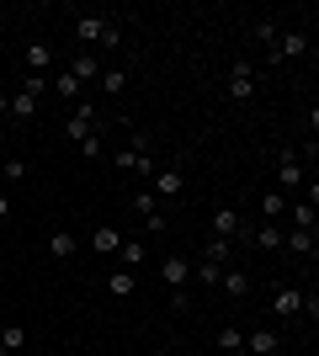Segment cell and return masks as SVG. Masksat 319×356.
<instances>
[{"mask_svg": "<svg viewBox=\"0 0 319 356\" xmlns=\"http://www.w3.org/2000/svg\"><path fill=\"white\" fill-rule=\"evenodd\" d=\"M0 351H6V356L27 351V325H6V330H0Z\"/></svg>", "mask_w": 319, "mask_h": 356, "instance_id": "obj_18", "label": "cell"}, {"mask_svg": "<svg viewBox=\"0 0 319 356\" xmlns=\"http://www.w3.org/2000/svg\"><path fill=\"white\" fill-rule=\"evenodd\" d=\"M213 234H218V239H234V234H240V213H234V208H218V213H213Z\"/></svg>", "mask_w": 319, "mask_h": 356, "instance_id": "obj_22", "label": "cell"}, {"mask_svg": "<svg viewBox=\"0 0 319 356\" xmlns=\"http://www.w3.org/2000/svg\"><path fill=\"white\" fill-rule=\"evenodd\" d=\"M218 277H224V266H213V261H197V266H192V282H202V287H218Z\"/></svg>", "mask_w": 319, "mask_h": 356, "instance_id": "obj_28", "label": "cell"}, {"mask_svg": "<svg viewBox=\"0 0 319 356\" xmlns=\"http://www.w3.org/2000/svg\"><path fill=\"white\" fill-rule=\"evenodd\" d=\"M69 74H75L80 86H85V80H96V74H101V59H96L91 48H80L75 59H69Z\"/></svg>", "mask_w": 319, "mask_h": 356, "instance_id": "obj_15", "label": "cell"}, {"mask_svg": "<svg viewBox=\"0 0 319 356\" xmlns=\"http://www.w3.org/2000/svg\"><path fill=\"white\" fill-rule=\"evenodd\" d=\"M298 54H309L304 32H277V48L266 54V64H288V59H298Z\"/></svg>", "mask_w": 319, "mask_h": 356, "instance_id": "obj_7", "label": "cell"}, {"mask_svg": "<svg viewBox=\"0 0 319 356\" xmlns=\"http://www.w3.org/2000/svg\"><path fill=\"white\" fill-rule=\"evenodd\" d=\"M288 218H293V229H319V213L309 208V202H298V208H288Z\"/></svg>", "mask_w": 319, "mask_h": 356, "instance_id": "obj_29", "label": "cell"}, {"mask_svg": "<svg viewBox=\"0 0 319 356\" xmlns=\"http://www.w3.org/2000/svg\"><path fill=\"white\" fill-rule=\"evenodd\" d=\"M229 255H234V239H208V250H202V261H213V266H229Z\"/></svg>", "mask_w": 319, "mask_h": 356, "instance_id": "obj_25", "label": "cell"}, {"mask_svg": "<svg viewBox=\"0 0 319 356\" xmlns=\"http://www.w3.org/2000/svg\"><path fill=\"white\" fill-rule=\"evenodd\" d=\"M133 213L144 218V234H165V208H160V197H154L149 186L133 192Z\"/></svg>", "mask_w": 319, "mask_h": 356, "instance_id": "obj_2", "label": "cell"}, {"mask_svg": "<svg viewBox=\"0 0 319 356\" xmlns=\"http://www.w3.org/2000/svg\"><path fill=\"white\" fill-rule=\"evenodd\" d=\"M288 218V197L282 192H261V223H282Z\"/></svg>", "mask_w": 319, "mask_h": 356, "instance_id": "obj_17", "label": "cell"}, {"mask_svg": "<svg viewBox=\"0 0 319 356\" xmlns=\"http://www.w3.org/2000/svg\"><path fill=\"white\" fill-rule=\"evenodd\" d=\"M282 234H288L282 223H261V229H256V245H261V250H282Z\"/></svg>", "mask_w": 319, "mask_h": 356, "instance_id": "obj_27", "label": "cell"}, {"mask_svg": "<svg viewBox=\"0 0 319 356\" xmlns=\"http://www.w3.org/2000/svg\"><path fill=\"white\" fill-rule=\"evenodd\" d=\"M91 134H101V122H96V102H75V112H69V122H64V138L85 144Z\"/></svg>", "mask_w": 319, "mask_h": 356, "instance_id": "obj_3", "label": "cell"}, {"mask_svg": "<svg viewBox=\"0 0 319 356\" xmlns=\"http://www.w3.org/2000/svg\"><path fill=\"white\" fill-rule=\"evenodd\" d=\"M149 192L160 197V202H170V197H181V170H176V165H165V170H154V176H149Z\"/></svg>", "mask_w": 319, "mask_h": 356, "instance_id": "obj_8", "label": "cell"}, {"mask_svg": "<svg viewBox=\"0 0 319 356\" xmlns=\"http://www.w3.org/2000/svg\"><path fill=\"white\" fill-rule=\"evenodd\" d=\"M0 186H6V154H0Z\"/></svg>", "mask_w": 319, "mask_h": 356, "instance_id": "obj_37", "label": "cell"}, {"mask_svg": "<svg viewBox=\"0 0 319 356\" xmlns=\"http://www.w3.org/2000/svg\"><path fill=\"white\" fill-rule=\"evenodd\" d=\"M314 229H288V234H282V245H288L293 255H314Z\"/></svg>", "mask_w": 319, "mask_h": 356, "instance_id": "obj_19", "label": "cell"}, {"mask_svg": "<svg viewBox=\"0 0 319 356\" xmlns=\"http://www.w3.org/2000/svg\"><path fill=\"white\" fill-rule=\"evenodd\" d=\"M0 218H11V192L0 186Z\"/></svg>", "mask_w": 319, "mask_h": 356, "instance_id": "obj_35", "label": "cell"}, {"mask_svg": "<svg viewBox=\"0 0 319 356\" xmlns=\"http://www.w3.org/2000/svg\"><path fill=\"white\" fill-rule=\"evenodd\" d=\"M27 176V160H22V154H11V160H6V186H11V181H22Z\"/></svg>", "mask_w": 319, "mask_h": 356, "instance_id": "obj_31", "label": "cell"}, {"mask_svg": "<svg viewBox=\"0 0 319 356\" xmlns=\"http://www.w3.org/2000/svg\"><path fill=\"white\" fill-rule=\"evenodd\" d=\"M218 351H224V356H240L245 351V330L240 325H224V330H218Z\"/></svg>", "mask_w": 319, "mask_h": 356, "instance_id": "obj_24", "label": "cell"}, {"mask_svg": "<svg viewBox=\"0 0 319 356\" xmlns=\"http://www.w3.org/2000/svg\"><path fill=\"white\" fill-rule=\"evenodd\" d=\"M277 346H282L277 330H245V351H250V356H272Z\"/></svg>", "mask_w": 319, "mask_h": 356, "instance_id": "obj_12", "label": "cell"}, {"mask_svg": "<svg viewBox=\"0 0 319 356\" xmlns=\"http://www.w3.org/2000/svg\"><path fill=\"white\" fill-rule=\"evenodd\" d=\"M48 250H54V261H75V255H80L75 229H54V234H48Z\"/></svg>", "mask_w": 319, "mask_h": 356, "instance_id": "obj_11", "label": "cell"}, {"mask_svg": "<svg viewBox=\"0 0 319 356\" xmlns=\"http://www.w3.org/2000/svg\"><path fill=\"white\" fill-rule=\"evenodd\" d=\"M48 90L59 96V102H80V80L69 70H59V74H48Z\"/></svg>", "mask_w": 319, "mask_h": 356, "instance_id": "obj_16", "label": "cell"}, {"mask_svg": "<svg viewBox=\"0 0 319 356\" xmlns=\"http://www.w3.org/2000/svg\"><path fill=\"white\" fill-rule=\"evenodd\" d=\"M160 282H165L170 293H186V282H192V261H186V255H165V261H160Z\"/></svg>", "mask_w": 319, "mask_h": 356, "instance_id": "obj_5", "label": "cell"}, {"mask_svg": "<svg viewBox=\"0 0 319 356\" xmlns=\"http://www.w3.org/2000/svg\"><path fill=\"white\" fill-rule=\"evenodd\" d=\"M117 255H122V266L133 271V266H144V261H149V245H144V239H122Z\"/></svg>", "mask_w": 319, "mask_h": 356, "instance_id": "obj_21", "label": "cell"}, {"mask_svg": "<svg viewBox=\"0 0 319 356\" xmlns=\"http://www.w3.org/2000/svg\"><path fill=\"white\" fill-rule=\"evenodd\" d=\"M218 293H224L229 303H245V298L256 293V282H250V271H234V266H224V277H218Z\"/></svg>", "mask_w": 319, "mask_h": 356, "instance_id": "obj_6", "label": "cell"}, {"mask_svg": "<svg viewBox=\"0 0 319 356\" xmlns=\"http://www.w3.org/2000/svg\"><path fill=\"white\" fill-rule=\"evenodd\" d=\"M22 90H27V96H38V102H43V96H48V74H22Z\"/></svg>", "mask_w": 319, "mask_h": 356, "instance_id": "obj_30", "label": "cell"}, {"mask_svg": "<svg viewBox=\"0 0 319 356\" xmlns=\"http://www.w3.org/2000/svg\"><path fill=\"white\" fill-rule=\"evenodd\" d=\"M101 90H106V96H122V90H128V70H122V64L101 70Z\"/></svg>", "mask_w": 319, "mask_h": 356, "instance_id": "obj_26", "label": "cell"}, {"mask_svg": "<svg viewBox=\"0 0 319 356\" xmlns=\"http://www.w3.org/2000/svg\"><path fill=\"white\" fill-rule=\"evenodd\" d=\"M229 102H256V64L250 59L229 64Z\"/></svg>", "mask_w": 319, "mask_h": 356, "instance_id": "obj_4", "label": "cell"}, {"mask_svg": "<svg viewBox=\"0 0 319 356\" xmlns=\"http://www.w3.org/2000/svg\"><path fill=\"white\" fill-rule=\"evenodd\" d=\"M106 22H112V16H75V38H80V48L101 43V38H106Z\"/></svg>", "mask_w": 319, "mask_h": 356, "instance_id": "obj_10", "label": "cell"}, {"mask_svg": "<svg viewBox=\"0 0 319 356\" xmlns=\"http://www.w3.org/2000/svg\"><path fill=\"white\" fill-rule=\"evenodd\" d=\"M122 43V27H117V22H106V38H101V48H117Z\"/></svg>", "mask_w": 319, "mask_h": 356, "instance_id": "obj_34", "label": "cell"}, {"mask_svg": "<svg viewBox=\"0 0 319 356\" xmlns=\"http://www.w3.org/2000/svg\"><path fill=\"white\" fill-rule=\"evenodd\" d=\"M38 106H43L38 96H27V90H16V96H11V118H16V122H32V118H38Z\"/></svg>", "mask_w": 319, "mask_h": 356, "instance_id": "obj_23", "label": "cell"}, {"mask_svg": "<svg viewBox=\"0 0 319 356\" xmlns=\"http://www.w3.org/2000/svg\"><path fill=\"white\" fill-rule=\"evenodd\" d=\"M80 149V154H85V160H96V154H101V134H91V138H85V144H75Z\"/></svg>", "mask_w": 319, "mask_h": 356, "instance_id": "obj_33", "label": "cell"}, {"mask_svg": "<svg viewBox=\"0 0 319 356\" xmlns=\"http://www.w3.org/2000/svg\"><path fill=\"white\" fill-rule=\"evenodd\" d=\"M22 64H27V74H54V48L48 43H27L22 48Z\"/></svg>", "mask_w": 319, "mask_h": 356, "instance_id": "obj_9", "label": "cell"}, {"mask_svg": "<svg viewBox=\"0 0 319 356\" xmlns=\"http://www.w3.org/2000/svg\"><path fill=\"white\" fill-rule=\"evenodd\" d=\"M304 181H309L304 154H298V149H282V154H277V186H282V192H304Z\"/></svg>", "mask_w": 319, "mask_h": 356, "instance_id": "obj_1", "label": "cell"}, {"mask_svg": "<svg viewBox=\"0 0 319 356\" xmlns=\"http://www.w3.org/2000/svg\"><path fill=\"white\" fill-rule=\"evenodd\" d=\"M256 38L266 43V54H272V48H277V22H261V27H256Z\"/></svg>", "mask_w": 319, "mask_h": 356, "instance_id": "obj_32", "label": "cell"}, {"mask_svg": "<svg viewBox=\"0 0 319 356\" xmlns=\"http://www.w3.org/2000/svg\"><path fill=\"white\" fill-rule=\"evenodd\" d=\"M91 245H96V255H117V245H122V229H91Z\"/></svg>", "mask_w": 319, "mask_h": 356, "instance_id": "obj_20", "label": "cell"}, {"mask_svg": "<svg viewBox=\"0 0 319 356\" xmlns=\"http://www.w3.org/2000/svg\"><path fill=\"white\" fill-rule=\"evenodd\" d=\"M298 309H304V293H298V287H277V293H272V314L298 319Z\"/></svg>", "mask_w": 319, "mask_h": 356, "instance_id": "obj_13", "label": "cell"}, {"mask_svg": "<svg viewBox=\"0 0 319 356\" xmlns=\"http://www.w3.org/2000/svg\"><path fill=\"white\" fill-rule=\"evenodd\" d=\"M106 293H112V298H133L138 293V271H128V266L106 271Z\"/></svg>", "mask_w": 319, "mask_h": 356, "instance_id": "obj_14", "label": "cell"}, {"mask_svg": "<svg viewBox=\"0 0 319 356\" xmlns=\"http://www.w3.org/2000/svg\"><path fill=\"white\" fill-rule=\"evenodd\" d=\"M0 118H11V96L6 90H0Z\"/></svg>", "mask_w": 319, "mask_h": 356, "instance_id": "obj_36", "label": "cell"}]
</instances>
